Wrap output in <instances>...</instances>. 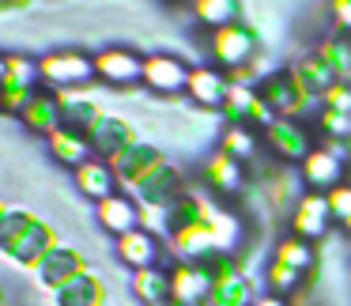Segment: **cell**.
Returning a JSON list of instances; mask_svg holds the SVG:
<instances>
[{
    "instance_id": "1",
    "label": "cell",
    "mask_w": 351,
    "mask_h": 306,
    "mask_svg": "<svg viewBox=\"0 0 351 306\" xmlns=\"http://www.w3.org/2000/svg\"><path fill=\"white\" fill-rule=\"evenodd\" d=\"M38 76L46 80L49 87H57V91H69V87H76V84H84V80L95 76V61L84 54H76V49H61V54L42 57Z\"/></svg>"
},
{
    "instance_id": "2",
    "label": "cell",
    "mask_w": 351,
    "mask_h": 306,
    "mask_svg": "<svg viewBox=\"0 0 351 306\" xmlns=\"http://www.w3.org/2000/svg\"><path fill=\"white\" fill-rule=\"evenodd\" d=\"M189 76L193 69L174 54H152L144 57V87L155 95H174V91H189Z\"/></svg>"
},
{
    "instance_id": "3",
    "label": "cell",
    "mask_w": 351,
    "mask_h": 306,
    "mask_svg": "<svg viewBox=\"0 0 351 306\" xmlns=\"http://www.w3.org/2000/svg\"><path fill=\"white\" fill-rule=\"evenodd\" d=\"M328 220H332V208H328V193H302L291 208V235L295 238H321L328 231Z\"/></svg>"
},
{
    "instance_id": "4",
    "label": "cell",
    "mask_w": 351,
    "mask_h": 306,
    "mask_svg": "<svg viewBox=\"0 0 351 306\" xmlns=\"http://www.w3.org/2000/svg\"><path fill=\"white\" fill-rule=\"evenodd\" d=\"M298 178H302L306 189L313 193H328L336 189V185H343V159L340 152H332V144L328 148H313L310 155H306L302 163H298Z\"/></svg>"
},
{
    "instance_id": "5",
    "label": "cell",
    "mask_w": 351,
    "mask_h": 306,
    "mask_svg": "<svg viewBox=\"0 0 351 306\" xmlns=\"http://www.w3.org/2000/svg\"><path fill=\"white\" fill-rule=\"evenodd\" d=\"M257 54V42H253V34L245 31V27L230 23L223 27V31H212V61L219 64V69H245V61Z\"/></svg>"
},
{
    "instance_id": "6",
    "label": "cell",
    "mask_w": 351,
    "mask_h": 306,
    "mask_svg": "<svg viewBox=\"0 0 351 306\" xmlns=\"http://www.w3.org/2000/svg\"><path fill=\"white\" fill-rule=\"evenodd\" d=\"M95 76L106 80L114 87H132V84H144V57H136L132 49H102L95 57Z\"/></svg>"
},
{
    "instance_id": "7",
    "label": "cell",
    "mask_w": 351,
    "mask_h": 306,
    "mask_svg": "<svg viewBox=\"0 0 351 306\" xmlns=\"http://www.w3.org/2000/svg\"><path fill=\"white\" fill-rule=\"evenodd\" d=\"M212 287H215L212 272L200 265H189V261L170 272V303L178 306H200L204 298H212Z\"/></svg>"
},
{
    "instance_id": "8",
    "label": "cell",
    "mask_w": 351,
    "mask_h": 306,
    "mask_svg": "<svg viewBox=\"0 0 351 306\" xmlns=\"http://www.w3.org/2000/svg\"><path fill=\"white\" fill-rule=\"evenodd\" d=\"M114 253H117L121 265H129L132 272H140V268H155V265H159L162 246H159V235L136 227V231H129V235L114 238Z\"/></svg>"
},
{
    "instance_id": "9",
    "label": "cell",
    "mask_w": 351,
    "mask_h": 306,
    "mask_svg": "<svg viewBox=\"0 0 351 306\" xmlns=\"http://www.w3.org/2000/svg\"><path fill=\"white\" fill-rule=\"evenodd\" d=\"M95 220H99V227L106 231V235L121 238V235H129V231L140 227V204L129 193H114L110 200H102V204L95 208Z\"/></svg>"
},
{
    "instance_id": "10",
    "label": "cell",
    "mask_w": 351,
    "mask_h": 306,
    "mask_svg": "<svg viewBox=\"0 0 351 306\" xmlns=\"http://www.w3.org/2000/svg\"><path fill=\"white\" fill-rule=\"evenodd\" d=\"M72 178H76V189L84 193V197H91L95 204H102V200H110L117 193V167H110L99 155H95L91 163L72 170Z\"/></svg>"
},
{
    "instance_id": "11",
    "label": "cell",
    "mask_w": 351,
    "mask_h": 306,
    "mask_svg": "<svg viewBox=\"0 0 351 306\" xmlns=\"http://www.w3.org/2000/svg\"><path fill=\"white\" fill-rule=\"evenodd\" d=\"M46 144H49V155L53 159H61L64 167H84V163H91L95 159V144H91V137H84L80 129H57V132H49L46 137Z\"/></svg>"
},
{
    "instance_id": "12",
    "label": "cell",
    "mask_w": 351,
    "mask_h": 306,
    "mask_svg": "<svg viewBox=\"0 0 351 306\" xmlns=\"http://www.w3.org/2000/svg\"><path fill=\"white\" fill-rule=\"evenodd\" d=\"M189 95L193 102H200V106H223L230 95V80L223 76L219 69H212V64H200V69H193L189 76Z\"/></svg>"
},
{
    "instance_id": "13",
    "label": "cell",
    "mask_w": 351,
    "mask_h": 306,
    "mask_svg": "<svg viewBox=\"0 0 351 306\" xmlns=\"http://www.w3.org/2000/svg\"><path fill=\"white\" fill-rule=\"evenodd\" d=\"M268 144H272V152L280 155V159H298V163L313 152L306 132L298 129L291 117H276V121L268 125Z\"/></svg>"
},
{
    "instance_id": "14",
    "label": "cell",
    "mask_w": 351,
    "mask_h": 306,
    "mask_svg": "<svg viewBox=\"0 0 351 306\" xmlns=\"http://www.w3.org/2000/svg\"><path fill=\"white\" fill-rule=\"evenodd\" d=\"M87 132H95L91 137V144H95V152H110V159H117L121 152H129V148H136V140H132V129L125 121H117V117H102L95 129H87Z\"/></svg>"
},
{
    "instance_id": "15",
    "label": "cell",
    "mask_w": 351,
    "mask_h": 306,
    "mask_svg": "<svg viewBox=\"0 0 351 306\" xmlns=\"http://www.w3.org/2000/svg\"><path fill=\"white\" fill-rule=\"evenodd\" d=\"M129 291H132V295H136L144 306L167 303V298H170V272H162L159 265H155V268H140V272H132Z\"/></svg>"
},
{
    "instance_id": "16",
    "label": "cell",
    "mask_w": 351,
    "mask_h": 306,
    "mask_svg": "<svg viewBox=\"0 0 351 306\" xmlns=\"http://www.w3.org/2000/svg\"><path fill=\"white\" fill-rule=\"evenodd\" d=\"M204 178L212 182V189L234 193V189H242V163L230 159L227 152H215L212 159L204 163Z\"/></svg>"
},
{
    "instance_id": "17",
    "label": "cell",
    "mask_w": 351,
    "mask_h": 306,
    "mask_svg": "<svg viewBox=\"0 0 351 306\" xmlns=\"http://www.w3.org/2000/svg\"><path fill=\"white\" fill-rule=\"evenodd\" d=\"M193 16H197V23L212 27V31H223V27L234 23L238 4L234 0H193Z\"/></svg>"
},
{
    "instance_id": "18",
    "label": "cell",
    "mask_w": 351,
    "mask_h": 306,
    "mask_svg": "<svg viewBox=\"0 0 351 306\" xmlns=\"http://www.w3.org/2000/svg\"><path fill=\"white\" fill-rule=\"evenodd\" d=\"M23 121L31 125L34 132H42V137H49V132L61 129V106L49 99H34L31 106L23 110Z\"/></svg>"
},
{
    "instance_id": "19",
    "label": "cell",
    "mask_w": 351,
    "mask_h": 306,
    "mask_svg": "<svg viewBox=\"0 0 351 306\" xmlns=\"http://www.w3.org/2000/svg\"><path fill=\"white\" fill-rule=\"evenodd\" d=\"M219 152H227L230 159H253L257 155V132L250 129V125H230L227 132H223V140H219Z\"/></svg>"
},
{
    "instance_id": "20",
    "label": "cell",
    "mask_w": 351,
    "mask_h": 306,
    "mask_svg": "<svg viewBox=\"0 0 351 306\" xmlns=\"http://www.w3.org/2000/svg\"><path fill=\"white\" fill-rule=\"evenodd\" d=\"M38 76V61H27V57L8 54L4 57V76H0V87H34Z\"/></svg>"
},
{
    "instance_id": "21",
    "label": "cell",
    "mask_w": 351,
    "mask_h": 306,
    "mask_svg": "<svg viewBox=\"0 0 351 306\" xmlns=\"http://www.w3.org/2000/svg\"><path fill=\"white\" fill-rule=\"evenodd\" d=\"M272 261H280V265H287V268H295V272H306V268L313 265V250H310V242L306 238H283L280 246H276V257Z\"/></svg>"
},
{
    "instance_id": "22",
    "label": "cell",
    "mask_w": 351,
    "mask_h": 306,
    "mask_svg": "<svg viewBox=\"0 0 351 306\" xmlns=\"http://www.w3.org/2000/svg\"><path fill=\"white\" fill-rule=\"evenodd\" d=\"M298 276L302 272H295V268L272 261V265H268V287H272V295H291V291L298 287Z\"/></svg>"
},
{
    "instance_id": "23",
    "label": "cell",
    "mask_w": 351,
    "mask_h": 306,
    "mask_svg": "<svg viewBox=\"0 0 351 306\" xmlns=\"http://www.w3.org/2000/svg\"><path fill=\"white\" fill-rule=\"evenodd\" d=\"M321 102H325V110H336V114H351V87L343 84V80H336V84L328 87L325 95H321Z\"/></svg>"
},
{
    "instance_id": "24",
    "label": "cell",
    "mask_w": 351,
    "mask_h": 306,
    "mask_svg": "<svg viewBox=\"0 0 351 306\" xmlns=\"http://www.w3.org/2000/svg\"><path fill=\"white\" fill-rule=\"evenodd\" d=\"M328 208H332V220H351V185H336L328 189Z\"/></svg>"
},
{
    "instance_id": "25",
    "label": "cell",
    "mask_w": 351,
    "mask_h": 306,
    "mask_svg": "<svg viewBox=\"0 0 351 306\" xmlns=\"http://www.w3.org/2000/svg\"><path fill=\"white\" fill-rule=\"evenodd\" d=\"M321 129L328 137H351V114H336V110H321Z\"/></svg>"
},
{
    "instance_id": "26",
    "label": "cell",
    "mask_w": 351,
    "mask_h": 306,
    "mask_svg": "<svg viewBox=\"0 0 351 306\" xmlns=\"http://www.w3.org/2000/svg\"><path fill=\"white\" fill-rule=\"evenodd\" d=\"M332 12L340 19V27H351V0H332Z\"/></svg>"
},
{
    "instance_id": "27",
    "label": "cell",
    "mask_w": 351,
    "mask_h": 306,
    "mask_svg": "<svg viewBox=\"0 0 351 306\" xmlns=\"http://www.w3.org/2000/svg\"><path fill=\"white\" fill-rule=\"evenodd\" d=\"M253 306H287V303H283V295H261Z\"/></svg>"
},
{
    "instance_id": "28",
    "label": "cell",
    "mask_w": 351,
    "mask_h": 306,
    "mask_svg": "<svg viewBox=\"0 0 351 306\" xmlns=\"http://www.w3.org/2000/svg\"><path fill=\"white\" fill-rule=\"evenodd\" d=\"M340 227H343V235H348V238H351V220H343V223H340Z\"/></svg>"
},
{
    "instance_id": "29",
    "label": "cell",
    "mask_w": 351,
    "mask_h": 306,
    "mask_svg": "<svg viewBox=\"0 0 351 306\" xmlns=\"http://www.w3.org/2000/svg\"><path fill=\"white\" fill-rule=\"evenodd\" d=\"M155 306H178V303H170V298H167V303H155Z\"/></svg>"
}]
</instances>
